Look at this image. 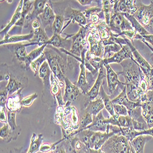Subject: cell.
Instances as JSON below:
<instances>
[{"label": "cell", "mask_w": 153, "mask_h": 153, "mask_svg": "<svg viewBox=\"0 0 153 153\" xmlns=\"http://www.w3.org/2000/svg\"><path fill=\"white\" fill-rule=\"evenodd\" d=\"M49 66L53 75L59 82L61 87L64 86L65 79L67 76V72L70 67L71 62L69 58L65 56L66 54L50 45H47L44 51Z\"/></svg>", "instance_id": "6da1fadb"}, {"label": "cell", "mask_w": 153, "mask_h": 153, "mask_svg": "<svg viewBox=\"0 0 153 153\" xmlns=\"http://www.w3.org/2000/svg\"><path fill=\"white\" fill-rule=\"evenodd\" d=\"M120 65L123 68V71L118 72V74L124 76V83L138 87L143 73L135 60L134 59H127L121 62Z\"/></svg>", "instance_id": "7a4b0ae2"}, {"label": "cell", "mask_w": 153, "mask_h": 153, "mask_svg": "<svg viewBox=\"0 0 153 153\" xmlns=\"http://www.w3.org/2000/svg\"><path fill=\"white\" fill-rule=\"evenodd\" d=\"M136 5L137 10L134 17L149 34L153 35V1L146 5L141 1H137Z\"/></svg>", "instance_id": "3957f363"}, {"label": "cell", "mask_w": 153, "mask_h": 153, "mask_svg": "<svg viewBox=\"0 0 153 153\" xmlns=\"http://www.w3.org/2000/svg\"><path fill=\"white\" fill-rule=\"evenodd\" d=\"M102 153H131L130 142L124 136H111L100 149Z\"/></svg>", "instance_id": "277c9868"}, {"label": "cell", "mask_w": 153, "mask_h": 153, "mask_svg": "<svg viewBox=\"0 0 153 153\" xmlns=\"http://www.w3.org/2000/svg\"><path fill=\"white\" fill-rule=\"evenodd\" d=\"M90 31L88 26L80 27L79 31L75 34L69 35V38L72 40V47L70 53L78 57L81 58L83 52H88L89 44L87 41V36Z\"/></svg>", "instance_id": "5b68a950"}, {"label": "cell", "mask_w": 153, "mask_h": 153, "mask_svg": "<svg viewBox=\"0 0 153 153\" xmlns=\"http://www.w3.org/2000/svg\"><path fill=\"white\" fill-rule=\"evenodd\" d=\"M108 26L112 33L118 37L124 31L134 30L131 23L124 17V14L120 12H113Z\"/></svg>", "instance_id": "8992f818"}, {"label": "cell", "mask_w": 153, "mask_h": 153, "mask_svg": "<svg viewBox=\"0 0 153 153\" xmlns=\"http://www.w3.org/2000/svg\"><path fill=\"white\" fill-rule=\"evenodd\" d=\"M80 72L79 76V79L75 85L80 89L82 92V94L86 95L91 90V87L93 86L91 85V82H89L88 79H90L93 80L94 76L92 74H91L90 75H88L87 72V70L84 65L83 61L80 62Z\"/></svg>", "instance_id": "52a82bcc"}, {"label": "cell", "mask_w": 153, "mask_h": 153, "mask_svg": "<svg viewBox=\"0 0 153 153\" xmlns=\"http://www.w3.org/2000/svg\"><path fill=\"white\" fill-rule=\"evenodd\" d=\"M124 38L126 39L127 44L129 46V47L131 49L134 59L137 62L140 68L141 69L145 76H151V66L150 64L142 56V55H141V54L138 52V51L134 47L133 42H131L128 39H127V38L126 37Z\"/></svg>", "instance_id": "ba28073f"}, {"label": "cell", "mask_w": 153, "mask_h": 153, "mask_svg": "<svg viewBox=\"0 0 153 153\" xmlns=\"http://www.w3.org/2000/svg\"><path fill=\"white\" fill-rule=\"evenodd\" d=\"M142 114L145 118L149 129L153 127V91H148L147 98L145 101L141 103Z\"/></svg>", "instance_id": "9c48e42d"}, {"label": "cell", "mask_w": 153, "mask_h": 153, "mask_svg": "<svg viewBox=\"0 0 153 153\" xmlns=\"http://www.w3.org/2000/svg\"><path fill=\"white\" fill-rule=\"evenodd\" d=\"M104 66L106 69V77L107 79L108 88L110 94H111L118 86L122 90L126 85V83L121 82L119 80L118 74L116 73L112 69L110 65L104 64Z\"/></svg>", "instance_id": "30bf717a"}, {"label": "cell", "mask_w": 153, "mask_h": 153, "mask_svg": "<svg viewBox=\"0 0 153 153\" xmlns=\"http://www.w3.org/2000/svg\"><path fill=\"white\" fill-rule=\"evenodd\" d=\"M122 48L118 52L114 53L113 56L103 59L104 65L107 64L110 65L111 63H118L120 64L123 61L127 59H134L132 52L129 46L126 44L122 45Z\"/></svg>", "instance_id": "8fae6325"}, {"label": "cell", "mask_w": 153, "mask_h": 153, "mask_svg": "<svg viewBox=\"0 0 153 153\" xmlns=\"http://www.w3.org/2000/svg\"><path fill=\"white\" fill-rule=\"evenodd\" d=\"M136 2L137 1L133 0H117L113 4V12L134 16L137 10Z\"/></svg>", "instance_id": "7c38bea8"}, {"label": "cell", "mask_w": 153, "mask_h": 153, "mask_svg": "<svg viewBox=\"0 0 153 153\" xmlns=\"http://www.w3.org/2000/svg\"><path fill=\"white\" fill-rule=\"evenodd\" d=\"M114 134L111 132L92 131L90 138V148L99 150L102 148L107 140Z\"/></svg>", "instance_id": "4fadbf2b"}, {"label": "cell", "mask_w": 153, "mask_h": 153, "mask_svg": "<svg viewBox=\"0 0 153 153\" xmlns=\"http://www.w3.org/2000/svg\"><path fill=\"white\" fill-rule=\"evenodd\" d=\"M72 40L69 38V34H66V37H62L61 34H53L52 37L50 38L47 45H50L58 49H65L69 52L72 47Z\"/></svg>", "instance_id": "5bb4252c"}, {"label": "cell", "mask_w": 153, "mask_h": 153, "mask_svg": "<svg viewBox=\"0 0 153 153\" xmlns=\"http://www.w3.org/2000/svg\"><path fill=\"white\" fill-rule=\"evenodd\" d=\"M65 90L63 94L64 100L66 103L68 102L72 103V102L76 100L79 96L82 94V92L77 86L72 83L68 77L65 79Z\"/></svg>", "instance_id": "9a60e30c"}, {"label": "cell", "mask_w": 153, "mask_h": 153, "mask_svg": "<svg viewBox=\"0 0 153 153\" xmlns=\"http://www.w3.org/2000/svg\"><path fill=\"white\" fill-rule=\"evenodd\" d=\"M104 68H105L104 66H102L100 69L99 71V74L97 76V79L95 81V83L93 84L90 91H89L88 94L86 95L88 102L95 100L96 97L98 96V95L99 94L100 87L102 85L103 79L105 77H106V75L105 74Z\"/></svg>", "instance_id": "2e32d148"}, {"label": "cell", "mask_w": 153, "mask_h": 153, "mask_svg": "<svg viewBox=\"0 0 153 153\" xmlns=\"http://www.w3.org/2000/svg\"><path fill=\"white\" fill-rule=\"evenodd\" d=\"M64 17L71 22L78 23L80 27H85L88 25L86 18L83 15V12L80 10L68 7L65 10Z\"/></svg>", "instance_id": "e0dca14e"}, {"label": "cell", "mask_w": 153, "mask_h": 153, "mask_svg": "<svg viewBox=\"0 0 153 153\" xmlns=\"http://www.w3.org/2000/svg\"><path fill=\"white\" fill-rule=\"evenodd\" d=\"M111 102L113 104H120L125 106L128 111L132 110L137 107L141 106V104L140 102H134L129 99L126 93V85L122 89L121 93L117 97L111 99Z\"/></svg>", "instance_id": "ac0fdd59"}, {"label": "cell", "mask_w": 153, "mask_h": 153, "mask_svg": "<svg viewBox=\"0 0 153 153\" xmlns=\"http://www.w3.org/2000/svg\"><path fill=\"white\" fill-rule=\"evenodd\" d=\"M50 82V92L57 101L58 106H65L66 102L64 100L59 82L53 73L51 75Z\"/></svg>", "instance_id": "d6986e66"}, {"label": "cell", "mask_w": 153, "mask_h": 153, "mask_svg": "<svg viewBox=\"0 0 153 153\" xmlns=\"http://www.w3.org/2000/svg\"><path fill=\"white\" fill-rule=\"evenodd\" d=\"M34 45L36 44L34 43H28L26 44L22 43H16L6 44V47L15 55L16 58L18 60L23 62L25 58L28 55L27 52V47Z\"/></svg>", "instance_id": "ffe728a7"}, {"label": "cell", "mask_w": 153, "mask_h": 153, "mask_svg": "<svg viewBox=\"0 0 153 153\" xmlns=\"http://www.w3.org/2000/svg\"><path fill=\"white\" fill-rule=\"evenodd\" d=\"M47 3V1H45V0H42V1H38V0H37V1H34L33 9L30 13L27 16L26 20H25V26L28 27L30 23H32L34 20L38 19V17L44 12Z\"/></svg>", "instance_id": "44dd1931"}, {"label": "cell", "mask_w": 153, "mask_h": 153, "mask_svg": "<svg viewBox=\"0 0 153 153\" xmlns=\"http://www.w3.org/2000/svg\"><path fill=\"white\" fill-rule=\"evenodd\" d=\"M56 15L55 14V12L48 3L45 5V9L42 14H41L39 17H38V19L39 20L41 25L44 28L47 26H52L53 24V22L55 20Z\"/></svg>", "instance_id": "7402d4cb"}, {"label": "cell", "mask_w": 153, "mask_h": 153, "mask_svg": "<svg viewBox=\"0 0 153 153\" xmlns=\"http://www.w3.org/2000/svg\"><path fill=\"white\" fill-rule=\"evenodd\" d=\"M105 118L103 116L102 112L100 111L97 115L93 117L92 123L88 126L85 129H88L93 132H106L108 124L105 123Z\"/></svg>", "instance_id": "603a6c76"}, {"label": "cell", "mask_w": 153, "mask_h": 153, "mask_svg": "<svg viewBox=\"0 0 153 153\" xmlns=\"http://www.w3.org/2000/svg\"><path fill=\"white\" fill-rule=\"evenodd\" d=\"M34 36L33 31L28 34L24 35H15V36H10L9 34H7L2 40L0 41V45H3L4 44H16L20 43L24 41H30L33 39Z\"/></svg>", "instance_id": "cb8c5ba5"}, {"label": "cell", "mask_w": 153, "mask_h": 153, "mask_svg": "<svg viewBox=\"0 0 153 153\" xmlns=\"http://www.w3.org/2000/svg\"><path fill=\"white\" fill-rule=\"evenodd\" d=\"M23 88H24L20 89L19 91L8 97L6 104L7 110L16 111L18 112L21 110L22 107L21 104V101L23 99L21 94Z\"/></svg>", "instance_id": "d4e9b609"}, {"label": "cell", "mask_w": 153, "mask_h": 153, "mask_svg": "<svg viewBox=\"0 0 153 153\" xmlns=\"http://www.w3.org/2000/svg\"><path fill=\"white\" fill-rule=\"evenodd\" d=\"M103 100L101 98L88 102L85 105V112L95 117L104 108Z\"/></svg>", "instance_id": "484cf974"}, {"label": "cell", "mask_w": 153, "mask_h": 153, "mask_svg": "<svg viewBox=\"0 0 153 153\" xmlns=\"http://www.w3.org/2000/svg\"><path fill=\"white\" fill-rule=\"evenodd\" d=\"M151 137L149 135H140L137 136L130 142L131 146L135 153H144V149L147 142L150 140Z\"/></svg>", "instance_id": "4316f807"}, {"label": "cell", "mask_w": 153, "mask_h": 153, "mask_svg": "<svg viewBox=\"0 0 153 153\" xmlns=\"http://www.w3.org/2000/svg\"><path fill=\"white\" fill-rule=\"evenodd\" d=\"M23 3V1H22H22H20L19 3L17 6V7L14 12L13 16H12L11 20L7 23L6 26L1 31L0 35H1V36L3 37V38L7 34H8L9 31L12 28V27L13 26V25H16V24L20 20L21 16H22V10Z\"/></svg>", "instance_id": "83f0119b"}, {"label": "cell", "mask_w": 153, "mask_h": 153, "mask_svg": "<svg viewBox=\"0 0 153 153\" xmlns=\"http://www.w3.org/2000/svg\"><path fill=\"white\" fill-rule=\"evenodd\" d=\"M96 28L100 37V39L102 41L107 40L111 37H118L117 35L112 33L109 26L105 20L100 22L99 24L96 25Z\"/></svg>", "instance_id": "f1b7e54d"}, {"label": "cell", "mask_w": 153, "mask_h": 153, "mask_svg": "<svg viewBox=\"0 0 153 153\" xmlns=\"http://www.w3.org/2000/svg\"><path fill=\"white\" fill-rule=\"evenodd\" d=\"M34 36L33 39L30 41L29 43H34L39 47L43 45H47V42L49 41L50 38L48 37L45 29L41 27L39 28L33 30Z\"/></svg>", "instance_id": "f546056e"}, {"label": "cell", "mask_w": 153, "mask_h": 153, "mask_svg": "<svg viewBox=\"0 0 153 153\" xmlns=\"http://www.w3.org/2000/svg\"><path fill=\"white\" fill-rule=\"evenodd\" d=\"M52 74V71L49 66L48 62L45 61L43 62L39 69V76L43 82L44 87L46 88L50 89V78Z\"/></svg>", "instance_id": "4dcf8cb0"}, {"label": "cell", "mask_w": 153, "mask_h": 153, "mask_svg": "<svg viewBox=\"0 0 153 153\" xmlns=\"http://www.w3.org/2000/svg\"><path fill=\"white\" fill-rule=\"evenodd\" d=\"M34 2V1H29V0H28V1H23L22 10V16L20 20L16 24V26L20 27V28H23L25 26L26 18L33 9Z\"/></svg>", "instance_id": "1f68e13d"}, {"label": "cell", "mask_w": 153, "mask_h": 153, "mask_svg": "<svg viewBox=\"0 0 153 153\" xmlns=\"http://www.w3.org/2000/svg\"><path fill=\"white\" fill-rule=\"evenodd\" d=\"M47 45L45 44L41 47H39L38 48L33 50L30 53H28L27 56L23 60V62L25 63V67H26L27 69L30 67V65L32 62H33L37 58H39L43 53Z\"/></svg>", "instance_id": "d6a6232c"}, {"label": "cell", "mask_w": 153, "mask_h": 153, "mask_svg": "<svg viewBox=\"0 0 153 153\" xmlns=\"http://www.w3.org/2000/svg\"><path fill=\"white\" fill-rule=\"evenodd\" d=\"M43 135L39 134L37 136L35 133L33 134L31 138V142L27 153H37L40 151V148L42 145Z\"/></svg>", "instance_id": "836d02e7"}, {"label": "cell", "mask_w": 153, "mask_h": 153, "mask_svg": "<svg viewBox=\"0 0 153 153\" xmlns=\"http://www.w3.org/2000/svg\"><path fill=\"white\" fill-rule=\"evenodd\" d=\"M99 95H100V98L102 99L105 108L108 112L110 115V116L115 115L116 113L114 110L113 104L112 103L111 99L110 98V96L106 93V92L104 90V87L102 85L100 87V90Z\"/></svg>", "instance_id": "e575fe53"}, {"label": "cell", "mask_w": 153, "mask_h": 153, "mask_svg": "<svg viewBox=\"0 0 153 153\" xmlns=\"http://www.w3.org/2000/svg\"><path fill=\"white\" fill-rule=\"evenodd\" d=\"M124 16L131 23L132 28L137 34L142 36V37L149 34V33L142 26V25L138 22V20L134 17V16L130 15L129 14H124Z\"/></svg>", "instance_id": "d590c367"}, {"label": "cell", "mask_w": 153, "mask_h": 153, "mask_svg": "<svg viewBox=\"0 0 153 153\" xmlns=\"http://www.w3.org/2000/svg\"><path fill=\"white\" fill-rule=\"evenodd\" d=\"M0 137L6 143H9L12 140H16L17 138L8 123H4L3 126L1 127Z\"/></svg>", "instance_id": "8d00e7d4"}, {"label": "cell", "mask_w": 153, "mask_h": 153, "mask_svg": "<svg viewBox=\"0 0 153 153\" xmlns=\"http://www.w3.org/2000/svg\"><path fill=\"white\" fill-rule=\"evenodd\" d=\"M17 111H8L7 110V123L10 127L12 130L13 131L14 133L16 135L17 137H18L20 134L21 132V127L18 126L16 124V114Z\"/></svg>", "instance_id": "74e56055"}, {"label": "cell", "mask_w": 153, "mask_h": 153, "mask_svg": "<svg viewBox=\"0 0 153 153\" xmlns=\"http://www.w3.org/2000/svg\"><path fill=\"white\" fill-rule=\"evenodd\" d=\"M101 1L102 12H104L105 17V21L108 25L111 14L113 12V4L114 1H111V0H103V1Z\"/></svg>", "instance_id": "f35d334b"}, {"label": "cell", "mask_w": 153, "mask_h": 153, "mask_svg": "<svg viewBox=\"0 0 153 153\" xmlns=\"http://www.w3.org/2000/svg\"><path fill=\"white\" fill-rule=\"evenodd\" d=\"M24 88L23 85L19 82L18 80L14 79L10 76V79L8 81V83L6 86V89L8 91L9 94L12 95L18 91H19L20 89Z\"/></svg>", "instance_id": "ab89813d"}, {"label": "cell", "mask_w": 153, "mask_h": 153, "mask_svg": "<svg viewBox=\"0 0 153 153\" xmlns=\"http://www.w3.org/2000/svg\"><path fill=\"white\" fill-rule=\"evenodd\" d=\"M65 21H68L65 17L61 15H56L55 20L52 25V30L53 34H61L64 31V23Z\"/></svg>", "instance_id": "60d3db41"}, {"label": "cell", "mask_w": 153, "mask_h": 153, "mask_svg": "<svg viewBox=\"0 0 153 153\" xmlns=\"http://www.w3.org/2000/svg\"><path fill=\"white\" fill-rule=\"evenodd\" d=\"M128 115L131 117L132 120L134 121L140 123H146L145 118L143 117L141 106L137 107L132 110L128 111Z\"/></svg>", "instance_id": "b9f144b4"}, {"label": "cell", "mask_w": 153, "mask_h": 153, "mask_svg": "<svg viewBox=\"0 0 153 153\" xmlns=\"http://www.w3.org/2000/svg\"><path fill=\"white\" fill-rule=\"evenodd\" d=\"M47 61L46 57L43 52V53L39 57L37 58L36 60H34L33 62H31L30 65V68L32 71L34 72V76H36L37 74H39V69L43 64L44 62Z\"/></svg>", "instance_id": "7bdbcfd3"}, {"label": "cell", "mask_w": 153, "mask_h": 153, "mask_svg": "<svg viewBox=\"0 0 153 153\" xmlns=\"http://www.w3.org/2000/svg\"><path fill=\"white\" fill-rule=\"evenodd\" d=\"M137 132L133 127H120V135L124 136L129 142L137 136Z\"/></svg>", "instance_id": "ee69618b"}, {"label": "cell", "mask_w": 153, "mask_h": 153, "mask_svg": "<svg viewBox=\"0 0 153 153\" xmlns=\"http://www.w3.org/2000/svg\"><path fill=\"white\" fill-rule=\"evenodd\" d=\"M66 139L65 138L62 137V138L58 141L56 143H42V145H41V148H40V152H41L42 153H47L49 152L50 151H54L56 149L57 145H59V143H61V142L65 141Z\"/></svg>", "instance_id": "f6af8a7d"}, {"label": "cell", "mask_w": 153, "mask_h": 153, "mask_svg": "<svg viewBox=\"0 0 153 153\" xmlns=\"http://www.w3.org/2000/svg\"><path fill=\"white\" fill-rule=\"evenodd\" d=\"M122 48V47L117 44H110L104 46V59L107 58V56L108 55L109 57H110L111 53L113 52L116 53L120 51ZM108 57V58H109Z\"/></svg>", "instance_id": "bcb514c9"}, {"label": "cell", "mask_w": 153, "mask_h": 153, "mask_svg": "<svg viewBox=\"0 0 153 153\" xmlns=\"http://www.w3.org/2000/svg\"><path fill=\"white\" fill-rule=\"evenodd\" d=\"M93 120V117L91 115V114L85 112L84 117L82 118L81 120L80 126H79V128L77 131H80L85 129L88 126H90L92 123Z\"/></svg>", "instance_id": "7dc6e473"}, {"label": "cell", "mask_w": 153, "mask_h": 153, "mask_svg": "<svg viewBox=\"0 0 153 153\" xmlns=\"http://www.w3.org/2000/svg\"><path fill=\"white\" fill-rule=\"evenodd\" d=\"M118 121L120 127H133L132 120L129 115L118 116Z\"/></svg>", "instance_id": "c3c4849f"}, {"label": "cell", "mask_w": 153, "mask_h": 153, "mask_svg": "<svg viewBox=\"0 0 153 153\" xmlns=\"http://www.w3.org/2000/svg\"><path fill=\"white\" fill-rule=\"evenodd\" d=\"M102 11V7H99V6H97L91 7L90 8L85 9L83 12V14L86 18V19H89L91 16L96 14H99Z\"/></svg>", "instance_id": "681fc988"}, {"label": "cell", "mask_w": 153, "mask_h": 153, "mask_svg": "<svg viewBox=\"0 0 153 153\" xmlns=\"http://www.w3.org/2000/svg\"><path fill=\"white\" fill-rule=\"evenodd\" d=\"M38 97L37 93H35L28 97H26L25 98H23V99L21 101V104L22 107H30L33 102L34 101L35 99H36Z\"/></svg>", "instance_id": "f907efd6"}, {"label": "cell", "mask_w": 153, "mask_h": 153, "mask_svg": "<svg viewBox=\"0 0 153 153\" xmlns=\"http://www.w3.org/2000/svg\"><path fill=\"white\" fill-rule=\"evenodd\" d=\"M113 108L114 112L118 116H127L128 115V110L127 108L120 104H113Z\"/></svg>", "instance_id": "816d5d0a"}, {"label": "cell", "mask_w": 153, "mask_h": 153, "mask_svg": "<svg viewBox=\"0 0 153 153\" xmlns=\"http://www.w3.org/2000/svg\"><path fill=\"white\" fill-rule=\"evenodd\" d=\"M8 91L6 88L1 90V92H0V108H6L8 99Z\"/></svg>", "instance_id": "f5cc1de1"}, {"label": "cell", "mask_w": 153, "mask_h": 153, "mask_svg": "<svg viewBox=\"0 0 153 153\" xmlns=\"http://www.w3.org/2000/svg\"><path fill=\"white\" fill-rule=\"evenodd\" d=\"M0 121L3 123H7V114L6 112V108L0 110Z\"/></svg>", "instance_id": "db71d44e"}, {"label": "cell", "mask_w": 153, "mask_h": 153, "mask_svg": "<svg viewBox=\"0 0 153 153\" xmlns=\"http://www.w3.org/2000/svg\"><path fill=\"white\" fill-rule=\"evenodd\" d=\"M79 153H102V152L101 149L96 150L94 149L89 148L86 147V146H85L83 148V149L80 152H79Z\"/></svg>", "instance_id": "11a10c76"}, {"label": "cell", "mask_w": 153, "mask_h": 153, "mask_svg": "<svg viewBox=\"0 0 153 153\" xmlns=\"http://www.w3.org/2000/svg\"><path fill=\"white\" fill-rule=\"evenodd\" d=\"M149 135L150 137H153V127L151 128H149L147 130L142 131V132H137V135Z\"/></svg>", "instance_id": "9f6ffc18"}, {"label": "cell", "mask_w": 153, "mask_h": 153, "mask_svg": "<svg viewBox=\"0 0 153 153\" xmlns=\"http://www.w3.org/2000/svg\"><path fill=\"white\" fill-rule=\"evenodd\" d=\"M31 25H32V27H33V30L38 29V28H39L40 27H41V23L39 20L38 19L34 20L32 22Z\"/></svg>", "instance_id": "6f0895ef"}, {"label": "cell", "mask_w": 153, "mask_h": 153, "mask_svg": "<svg viewBox=\"0 0 153 153\" xmlns=\"http://www.w3.org/2000/svg\"><path fill=\"white\" fill-rule=\"evenodd\" d=\"M143 39L146 41L148 43H150L153 44V35L152 34H148L145 36H143Z\"/></svg>", "instance_id": "680465c9"}, {"label": "cell", "mask_w": 153, "mask_h": 153, "mask_svg": "<svg viewBox=\"0 0 153 153\" xmlns=\"http://www.w3.org/2000/svg\"><path fill=\"white\" fill-rule=\"evenodd\" d=\"M82 6H88V5H90L93 1H91V0H78L77 1Z\"/></svg>", "instance_id": "91938a15"}, {"label": "cell", "mask_w": 153, "mask_h": 153, "mask_svg": "<svg viewBox=\"0 0 153 153\" xmlns=\"http://www.w3.org/2000/svg\"><path fill=\"white\" fill-rule=\"evenodd\" d=\"M141 41H142L143 43H145V45L150 49V50L151 51V52H152V53H153V47H152L149 43H148L146 41H145L144 39H143V38H142V40H141Z\"/></svg>", "instance_id": "94428289"}, {"label": "cell", "mask_w": 153, "mask_h": 153, "mask_svg": "<svg viewBox=\"0 0 153 153\" xmlns=\"http://www.w3.org/2000/svg\"><path fill=\"white\" fill-rule=\"evenodd\" d=\"M57 153H67L66 152V149L64 148L62 146H60V147H58L57 148Z\"/></svg>", "instance_id": "6125c7cd"}, {"label": "cell", "mask_w": 153, "mask_h": 153, "mask_svg": "<svg viewBox=\"0 0 153 153\" xmlns=\"http://www.w3.org/2000/svg\"><path fill=\"white\" fill-rule=\"evenodd\" d=\"M72 151H73V152H74V153H79V152H76V151L75 149H72Z\"/></svg>", "instance_id": "be15d7a7"}, {"label": "cell", "mask_w": 153, "mask_h": 153, "mask_svg": "<svg viewBox=\"0 0 153 153\" xmlns=\"http://www.w3.org/2000/svg\"><path fill=\"white\" fill-rule=\"evenodd\" d=\"M51 153H53V152H51Z\"/></svg>", "instance_id": "e7e4bbea"}]
</instances>
